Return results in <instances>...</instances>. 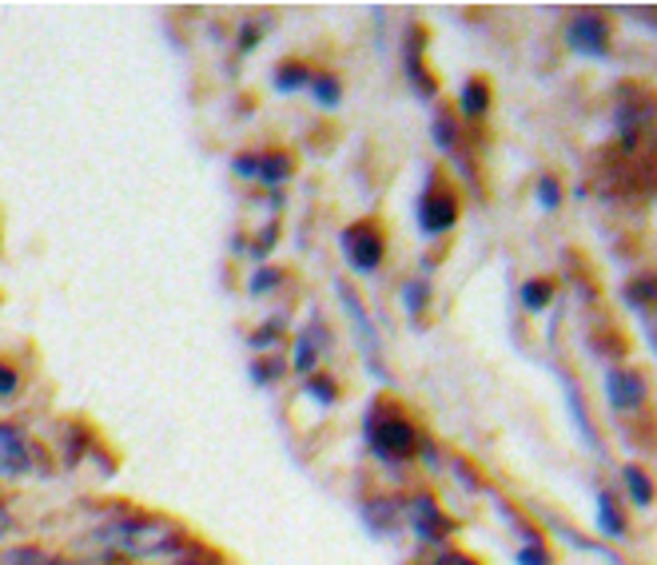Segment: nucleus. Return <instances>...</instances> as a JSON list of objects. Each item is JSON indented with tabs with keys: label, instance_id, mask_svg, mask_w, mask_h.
<instances>
[{
	"label": "nucleus",
	"instance_id": "obj_1",
	"mask_svg": "<svg viewBox=\"0 0 657 565\" xmlns=\"http://www.w3.org/2000/svg\"><path fill=\"white\" fill-rule=\"evenodd\" d=\"M96 542L128 557H164L180 550V530L160 518H120V522L96 530Z\"/></svg>",
	"mask_w": 657,
	"mask_h": 565
},
{
	"label": "nucleus",
	"instance_id": "obj_2",
	"mask_svg": "<svg viewBox=\"0 0 657 565\" xmlns=\"http://www.w3.org/2000/svg\"><path fill=\"white\" fill-rule=\"evenodd\" d=\"M367 442L383 462H403L418 450L415 426L399 414H367Z\"/></svg>",
	"mask_w": 657,
	"mask_h": 565
},
{
	"label": "nucleus",
	"instance_id": "obj_3",
	"mask_svg": "<svg viewBox=\"0 0 657 565\" xmlns=\"http://www.w3.org/2000/svg\"><path fill=\"white\" fill-rule=\"evenodd\" d=\"M339 247L350 267L362 275H371L374 267L383 263V235H379V228H371V223H350V228H343Z\"/></svg>",
	"mask_w": 657,
	"mask_h": 565
},
{
	"label": "nucleus",
	"instance_id": "obj_4",
	"mask_svg": "<svg viewBox=\"0 0 657 565\" xmlns=\"http://www.w3.org/2000/svg\"><path fill=\"white\" fill-rule=\"evenodd\" d=\"M566 41L569 48L581 56H606V48H610V24H606L598 12H581V16L569 21Z\"/></svg>",
	"mask_w": 657,
	"mask_h": 565
},
{
	"label": "nucleus",
	"instance_id": "obj_5",
	"mask_svg": "<svg viewBox=\"0 0 657 565\" xmlns=\"http://www.w3.org/2000/svg\"><path fill=\"white\" fill-rule=\"evenodd\" d=\"M454 219H459L454 196L430 187L427 196H423V204H418V223H423V231H427V235H442L447 228H454Z\"/></svg>",
	"mask_w": 657,
	"mask_h": 565
},
{
	"label": "nucleus",
	"instance_id": "obj_6",
	"mask_svg": "<svg viewBox=\"0 0 657 565\" xmlns=\"http://www.w3.org/2000/svg\"><path fill=\"white\" fill-rule=\"evenodd\" d=\"M335 291H339V299H343V303H347V315H350V323H355V331H359V343H362V350H367V359H371L374 374H379V379H387L383 359H379V338H374V326L367 323V315H362L359 295L350 291L347 282H335Z\"/></svg>",
	"mask_w": 657,
	"mask_h": 565
},
{
	"label": "nucleus",
	"instance_id": "obj_7",
	"mask_svg": "<svg viewBox=\"0 0 657 565\" xmlns=\"http://www.w3.org/2000/svg\"><path fill=\"white\" fill-rule=\"evenodd\" d=\"M606 394H610L613 411H637L646 403V379L637 370H610L606 374Z\"/></svg>",
	"mask_w": 657,
	"mask_h": 565
},
{
	"label": "nucleus",
	"instance_id": "obj_8",
	"mask_svg": "<svg viewBox=\"0 0 657 565\" xmlns=\"http://www.w3.org/2000/svg\"><path fill=\"white\" fill-rule=\"evenodd\" d=\"M28 470V442L16 426L0 423V478H21Z\"/></svg>",
	"mask_w": 657,
	"mask_h": 565
},
{
	"label": "nucleus",
	"instance_id": "obj_9",
	"mask_svg": "<svg viewBox=\"0 0 657 565\" xmlns=\"http://www.w3.org/2000/svg\"><path fill=\"white\" fill-rule=\"evenodd\" d=\"M423 28H411V36H406V44H403V68H406V77L415 80V88H418V96H435V80L423 72Z\"/></svg>",
	"mask_w": 657,
	"mask_h": 565
},
{
	"label": "nucleus",
	"instance_id": "obj_10",
	"mask_svg": "<svg viewBox=\"0 0 657 565\" xmlns=\"http://www.w3.org/2000/svg\"><path fill=\"white\" fill-rule=\"evenodd\" d=\"M411 522H415V530H418L423 542H438V538H447L450 533V522L442 518V510L435 506V498H415V506H411Z\"/></svg>",
	"mask_w": 657,
	"mask_h": 565
},
{
	"label": "nucleus",
	"instance_id": "obj_11",
	"mask_svg": "<svg viewBox=\"0 0 657 565\" xmlns=\"http://www.w3.org/2000/svg\"><path fill=\"white\" fill-rule=\"evenodd\" d=\"M296 175V160L287 152H267V155H255V180L267 187H279L287 184Z\"/></svg>",
	"mask_w": 657,
	"mask_h": 565
},
{
	"label": "nucleus",
	"instance_id": "obj_12",
	"mask_svg": "<svg viewBox=\"0 0 657 565\" xmlns=\"http://www.w3.org/2000/svg\"><path fill=\"white\" fill-rule=\"evenodd\" d=\"M0 565H96V562H68V557H56L41 545H9L0 550Z\"/></svg>",
	"mask_w": 657,
	"mask_h": 565
},
{
	"label": "nucleus",
	"instance_id": "obj_13",
	"mask_svg": "<svg viewBox=\"0 0 657 565\" xmlns=\"http://www.w3.org/2000/svg\"><path fill=\"white\" fill-rule=\"evenodd\" d=\"M598 530L610 533V538H622L625 533V522H622V514H618V506H613L610 494H598Z\"/></svg>",
	"mask_w": 657,
	"mask_h": 565
},
{
	"label": "nucleus",
	"instance_id": "obj_14",
	"mask_svg": "<svg viewBox=\"0 0 657 565\" xmlns=\"http://www.w3.org/2000/svg\"><path fill=\"white\" fill-rule=\"evenodd\" d=\"M486 108H491V88L482 84V80H466V88H462V112L466 116H482Z\"/></svg>",
	"mask_w": 657,
	"mask_h": 565
},
{
	"label": "nucleus",
	"instance_id": "obj_15",
	"mask_svg": "<svg viewBox=\"0 0 657 565\" xmlns=\"http://www.w3.org/2000/svg\"><path fill=\"white\" fill-rule=\"evenodd\" d=\"M311 84V72H307V65H296V60H287V65L275 68V88L279 92H296V88Z\"/></svg>",
	"mask_w": 657,
	"mask_h": 565
},
{
	"label": "nucleus",
	"instance_id": "obj_16",
	"mask_svg": "<svg viewBox=\"0 0 657 565\" xmlns=\"http://www.w3.org/2000/svg\"><path fill=\"white\" fill-rule=\"evenodd\" d=\"M403 307L411 311V315H423L427 311V299H430V282L427 279H411V282H403Z\"/></svg>",
	"mask_w": 657,
	"mask_h": 565
},
{
	"label": "nucleus",
	"instance_id": "obj_17",
	"mask_svg": "<svg viewBox=\"0 0 657 565\" xmlns=\"http://www.w3.org/2000/svg\"><path fill=\"white\" fill-rule=\"evenodd\" d=\"M311 92H315V100L323 104V108H335L343 100V88L335 77H311Z\"/></svg>",
	"mask_w": 657,
	"mask_h": 565
},
{
	"label": "nucleus",
	"instance_id": "obj_18",
	"mask_svg": "<svg viewBox=\"0 0 657 565\" xmlns=\"http://www.w3.org/2000/svg\"><path fill=\"white\" fill-rule=\"evenodd\" d=\"M315 359H319V338L303 331V335H299V343H296V370H299V374L315 370Z\"/></svg>",
	"mask_w": 657,
	"mask_h": 565
},
{
	"label": "nucleus",
	"instance_id": "obj_19",
	"mask_svg": "<svg viewBox=\"0 0 657 565\" xmlns=\"http://www.w3.org/2000/svg\"><path fill=\"white\" fill-rule=\"evenodd\" d=\"M554 299V287L550 282H526L522 287V303H526V311H546V303Z\"/></svg>",
	"mask_w": 657,
	"mask_h": 565
},
{
	"label": "nucleus",
	"instance_id": "obj_20",
	"mask_svg": "<svg viewBox=\"0 0 657 565\" xmlns=\"http://www.w3.org/2000/svg\"><path fill=\"white\" fill-rule=\"evenodd\" d=\"M625 486H630V494H634L637 506H649V498H654V486H649V478L642 474V470L625 466Z\"/></svg>",
	"mask_w": 657,
	"mask_h": 565
},
{
	"label": "nucleus",
	"instance_id": "obj_21",
	"mask_svg": "<svg viewBox=\"0 0 657 565\" xmlns=\"http://www.w3.org/2000/svg\"><path fill=\"white\" fill-rule=\"evenodd\" d=\"M538 204L546 207V211H554V207L562 204V187L554 175H542V180H538Z\"/></svg>",
	"mask_w": 657,
	"mask_h": 565
},
{
	"label": "nucleus",
	"instance_id": "obj_22",
	"mask_svg": "<svg viewBox=\"0 0 657 565\" xmlns=\"http://www.w3.org/2000/svg\"><path fill=\"white\" fill-rule=\"evenodd\" d=\"M566 391H569V411H574V418H578V430H581V438L590 446H598V438H593V430H590V423H586V411H581V399H578V391L569 387L566 382Z\"/></svg>",
	"mask_w": 657,
	"mask_h": 565
},
{
	"label": "nucleus",
	"instance_id": "obj_23",
	"mask_svg": "<svg viewBox=\"0 0 657 565\" xmlns=\"http://www.w3.org/2000/svg\"><path fill=\"white\" fill-rule=\"evenodd\" d=\"M430 136L438 140V148H454V124H450V116H435Z\"/></svg>",
	"mask_w": 657,
	"mask_h": 565
},
{
	"label": "nucleus",
	"instance_id": "obj_24",
	"mask_svg": "<svg viewBox=\"0 0 657 565\" xmlns=\"http://www.w3.org/2000/svg\"><path fill=\"white\" fill-rule=\"evenodd\" d=\"M279 287V272H272V267H263V272L252 275V295H267Z\"/></svg>",
	"mask_w": 657,
	"mask_h": 565
},
{
	"label": "nucleus",
	"instance_id": "obj_25",
	"mask_svg": "<svg viewBox=\"0 0 657 565\" xmlns=\"http://www.w3.org/2000/svg\"><path fill=\"white\" fill-rule=\"evenodd\" d=\"M307 394H315L323 406L335 403V387H331V379H307Z\"/></svg>",
	"mask_w": 657,
	"mask_h": 565
},
{
	"label": "nucleus",
	"instance_id": "obj_26",
	"mask_svg": "<svg viewBox=\"0 0 657 565\" xmlns=\"http://www.w3.org/2000/svg\"><path fill=\"white\" fill-rule=\"evenodd\" d=\"M518 562H522V565H550V554L542 550V542H538V538H530V545H526L522 554H518Z\"/></svg>",
	"mask_w": 657,
	"mask_h": 565
},
{
	"label": "nucleus",
	"instance_id": "obj_27",
	"mask_svg": "<svg viewBox=\"0 0 657 565\" xmlns=\"http://www.w3.org/2000/svg\"><path fill=\"white\" fill-rule=\"evenodd\" d=\"M275 374H279V362H275V359H260V362L252 367V379L260 382V387H267V382H272Z\"/></svg>",
	"mask_w": 657,
	"mask_h": 565
},
{
	"label": "nucleus",
	"instance_id": "obj_28",
	"mask_svg": "<svg viewBox=\"0 0 657 565\" xmlns=\"http://www.w3.org/2000/svg\"><path fill=\"white\" fill-rule=\"evenodd\" d=\"M279 326H284L279 319H275V323H267V326H260V331L252 335V347H272L275 335H279Z\"/></svg>",
	"mask_w": 657,
	"mask_h": 565
},
{
	"label": "nucleus",
	"instance_id": "obj_29",
	"mask_svg": "<svg viewBox=\"0 0 657 565\" xmlns=\"http://www.w3.org/2000/svg\"><path fill=\"white\" fill-rule=\"evenodd\" d=\"M231 168H235V175H243V180H255V155H235Z\"/></svg>",
	"mask_w": 657,
	"mask_h": 565
},
{
	"label": "nucleus",
	"instance_id": "obj_30",
	"mask_svg": "<svg viewBox=\"0 0 657 565\" xmlns=\"http://www.w3.org/2000/svg\"><path fill=\"white\" fill-rule=\"evenodd\" d=\"M12 391H16V370L0 362V394H12Z\"/></svg>",
	"mask_w": 657,
	"mask_h": 565
},
{
	"label": "nucleus",
	"instance_id": "obj_31",
	"mask_svg": "<svg viewBox=\"0 0 657 565\" xmlns=\"http://www.w3.org/2000/svg\"><path fill=\"white\" fill-rule=\"evenodd\" d=\"M649 291H654V282H649V279H642V282H637V287H630V299H637V303H646V299H649Z\"/></svg>",
	"mask_w": 657,
	"mask_h": 565
},
{
	"label": "nucleus",
	"instance_id": "obj_32",
	"mask_svg": "<svg viewBox=\"0 0 657 565\" xmlns=\"http://www.w3.org/2000/svg\"><path fill=\"white\" fill-rule=\"evenodd\" d=\"M438 565H479V562H474V557H462V554H447Z\"/></svg>",
	"mask_w": 657,
	"mask_h": 565
},
{
	"label": "nucleus",
	"instance_id": "obj_33",
	"mask_svg": "<svg viewBox=\"0 0 657 565\" xmlns=\"http://www.w3.org/2000/svg\"><path fill=\"white\" fill-rule=\"evenodd\" d=\"M180 565H199V562H180Z\"/></svg>",
	"mask_w": 657,
	"mask_h": 565
}]
</instances>
